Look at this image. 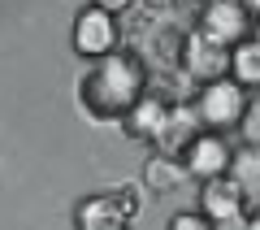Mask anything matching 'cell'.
I'll list each match as a JSON object with an SVG mask.
<instances>
[{
    "label": "cell",
    "instance_id": "obj_1",
    "mask_svg": "<svg viewBox=\"0 0 260 230\" xmlns=\"http://www.w3.org/2000/svg\"><path fill=\"white\" fill-rule=\"evenodd\" d=\"M148 92V65L135 48L117 44L113 52L95 56L78 83V104L91 122H121L130 104Z\"/></svg>",
    "mask_w": 260,
    "mask_h": 230
},
{
    "label": "cell",
    "instance_id": "obj_2",
    "mask_svg": "<svg viewBox=\"0 0 260 230\" xmlns=\"http://www.w3.org/2000/svg\"><path fill=\"white\" fill-rule=\"evenodd\" d=\"M135 217H139V187L135 183H117V187H104V191H91L74 209V221L83 230H113V226H126Z\"/></svg>",
    "mask_w": 260,
    "mask_h": 230
},
{
    "label": "cell",
    "instance_id": "obj_3",
    "mask_svg": "<svg viewBox=\"0 0 260 230\" xmlns=\"http://www.w3.org/2000/svg\"><path fill=\"white\" fill-rule=\"evenodd\" d=\"M195 113L204 122V130H239L243 104H247V87H239L234 78H217V83H204L195 92Z\"/></svg>",
    "mask_w": 260,
    "mask_h": 230
},
{
    "label": "cell",
    "instance_id": "obj_4",
    "mask_svg": "<svg viewBox=\"0 0 260 230\" xmlns=\"http://www.w3.org/2000/svg\"><path fill=\"white\" fill-rule=\"evenodd\" d=\"M200 213L208 226H247V195L230 174H213L200 187Z\"/></svg>",
    "mask_w": 260,
    "mask_h": 230
},
{
    "label": "cell",
    "instance_id": "obj_5",
    "mask_svg": "<svg viewBox=\"0 0 260 230\" xmlns=\"http://www.w3.org/2000/svg\"><path fill=\"white\" fill-rule=\"evenodd\" d=\"M182 70L191 74L200 87H204V83H217V78H230V44L204 35V31H186Z\"/></svg>",
    "mask_w": 260,
    "mask_h": 230
},
{
    "label": "cell",
    "instance_id": "obj_6",
    "mask_svg": "<svg viewBox=\"0 0 260 230\" xmlns=\"http://www.w3.org/2000/svg\"><path fill=\"white\" fill-rule=\"evenodd\" d=\"M121 44V31H117V13L100 9V5H87L83 13L74 18V52L78 56H104Z\"/></svg>",
    "mask_w": 260,
    "mask_h": 230
},
{
    "label": "cell",
    "instance_id": "obj_7",
    "mask_svg": "<svg viewBox=\"0 0 260 230\" xmlns=\"http://www.w3.org/2000/svg\"><path fill=\"white\" fill-rule=\"evenodd\" d=\"M230 157H234V143H230L225 130H200V135L186 143L182 165L191 169L195 183H204V178H213V174H225V169H230Z\"/></svg>",
    "mask_w": 260,
    "mask_h": 230
},
{
    "label": "cell",
    "instance_id": "obj_8",
    "mask_svg": "<svg viewBox=\"0 0 260 230\" xmlns=\"http://www.w3.org/2000/svg\"><path fill=\"white\" fill-rule=\"evenodd\" d=\"M200 130H204V122H200V113H195L191 100H186V104H169L165 118H160V126H156V135H152V152L182 161L186 143H191Z\"/></svg>",
    "mask_w": 260,
    "mask_h": 230
},
{
    "label": "cell",
    "instance_id": "obj_9",
    "mask_svg": "<svg viewBox=\"0 0 260 230\" xmlns=\"http://www.w3.org/2000/svg\"><path fill=\"white\" fill-rule=\"evenodd\" d=\"M135 52L143 56L148 70H160V65H182V48H186V26H178L174 18L160 13L152 22V31L139 39V44H130Z\"/></svg>",
    "mask_w": 260,
    "mask_h": 230
},
{
    "label": "cell",
    "instance_id": "obj_10",
    "mask_svg": "<svg viewBox=\"0 0 260 230\" xmlns=\"http://www.w3.org/2000/svg\"><path fill=\"white\" fill-rule=\"evenodd\" d=\"M195 31H204V35H213V39L234 48L239 39L251 35V13L243 9V0H208L200 22H195Z\"/></svg>",
    "mask_w": 260,
    "mask_h": 230
},
{
    "label": "cell",
    "instance_id": "obj_11",
    "mask_svg": "<svg viewBox=\"0 0 260 230\" xmlns=\"http://www.w3.org/2000/svg\"><path fill=\"white\" fill-rule=\"evenodd\" d=\"M165 109H169V104L160 100L156 92H143L139 100L130 104V113L117 122L121 135H126V139H139V143H152V135H156V126H160V118H165Z\"/></svg>",
    "mask_w": 260,
    "mask_h": 230
},
{
    "label": "cell",
    "instance_id": "obj_12",
    "mask_svg": "<svg viewBox=\"0 0 260 230\" xmlns=\"http://www.w3.org/2000/svg\"><path fill=\"white\" fill-rule=\"evenodd\" d=\"M191 183V169L182 165L178 157H160V152H152V161H148V169H143V187H148L152 195H178L182 187Z\"/></svg>",
    "mask_w": 260,
    "mask_h": 230
},
{
    "label": "cell",
    "instance_id": "obj_13",
    "mask_svg": "<svg viewBox=\"0 0 260 230\" xmlns=\"http://www.w3.org/2000/svg\"><path fill=\"white\" fill-rule=\"evenodd\" d=\"M148 92H156L165 104H186V100H195L200 83L182 65H160V70H148Z\"/></svg>",
    "mask_w": 260,
    "mask_h": 230
},
{
    "label": "cell",
    "instance_id": "obj_14",
    "mask_svg": "<svg viewBox=\"0 0 260 230\" xmlns=\"http://www.w3.org/2000/svg\"><path fill=\"white\" fill-rule=\"evenodd\" d=\"M225 174L234 178V183L243 187V195H247V204L260 200V148L256 143H239L230 157V169Z\"/></svg>",
    "mask_w": 260,
    "mask_h": 230
},
{
    "label": "cell",
    "instance_id": "obj_15",
    "mask_svg": "<svg viewBox=\"0 0 260 230\" xmlns=\"http://www.w3.org/2000/svg\"><path fill=\"white\" fill-rule=\"evenodd\" d=\"M230 78L247 92H260V39H239L230 48Z\"/></svg>",
    "mask_w": 260,
    "mask_h": 230
},
{
    "label": "cell",
    "instance_id": "obj_16",
    "mask_svg": "<svg viewBox=\"0 0 260 230\" xmlns=\"http://www.w3.org/2000/svg\"><path fill=\"white\" fill-rule=\"evenodd\" d=\"M160 13L152 9V5H143V0H135V5H126V9L117 13V31H121V44H139L143 35L152 31V22H156Z\"/></svg>",
    "mask_w": 260,
    "mask_h": 230
},
{
    "label": "cell",
    "instance_id": "obj_17",
    "mask_svg": "<svg viewBox=\"0 0 260 230\" xmlns=\"http://www.w3.org/2000/svg\"><path fill=\"white\" fill-rule=\"evenodd\" d=\"M239 139H243V143H256V148H260V96H247V104H243Z\"/></svg>",
    "mask_w": 260,
    "mask_h": 230
},
{
    "label": "cell",
    "instance_id": "obj_18",
    "mask_svg": "<svg viewBox=\"0 0 260 230\" xmlns=\"http://www.w3.org/2000/svg\"><path fill=\"white\" fill-rule=\"evenodd\" d=\"M204 5H208V0H169L165 18H174L178 26L195 31V22H200V13H204Z\"/></svg>",
    "mask_w": 260,
    "mask_h": 230
},
{
    "label": "cell",
    "instance_id": "obj_19",
    "mask_svg": "<svg viewBox=\"0 0 260 230\" xmlns=\"http://www.w3.org/2000/svg\"><path fill=\"white\" fill-rule=\"evenodd\" d=\"M169 226H174V230H204V226H208V217H204V213H178Z\"/></svg>",
    "mask_w": 260,
    "mask_h": 230
},
{
    "label": "cell",
    "instance_id": "obj_20",
    "mask_svg": "<svg viewBox=\"0 0 260 230\" xmlns=\"http://www.w3.org/2000/svg\"><path fill=\"white\" fill-rule=\"evenodd\" d=\"M91 5H100V9H109V13H121L126 5H135V0H91Z\"/></svg>",
    "mask_w": 260,
    "mask_h": 230
},
{
    "label": "cell",
    "instance_id": "obj_21",
    "mask_svg": "<svg viewBox=\"0 0 260 230\" xmlns=\"http://www.w3.org/2000/svg\"><path fill=\"white\" fill-rule=\"evenodd\" d=\"M243 9L251 13V22H260V0H243Z\"/></svg>",
    "mask_w": 260,
    "mask_h": 230
},
{
    "label": "cell",
    "instance_id": "obj_22",
    "mask_svg": "<svg viewBox=\"0 0 260 230\" xmlns=\"http://www.w3.org/2000/svg\"><path fill=\"white\" fill-rule=\"evenodd\" d=\"M143 5H152L156 13H165V9H169V0H143Z\"/></svg>",
    "mask_w": 260,
    "mask_h": 230
},
{
    "label": "cell",
    "instance_id": "obj_23",
    "mask_svg": "<svg viewBox=\"0 0 260 230\" xmlns=\"http://www.w3.org/2000/svg\"><path fill=\"white\" fill-rule=\"evenodd\" d=\"M251 39H260V22H251Z\"/></svg>",
    "mask_w": 260,
    "mask_h": 230
}]
</instances>
